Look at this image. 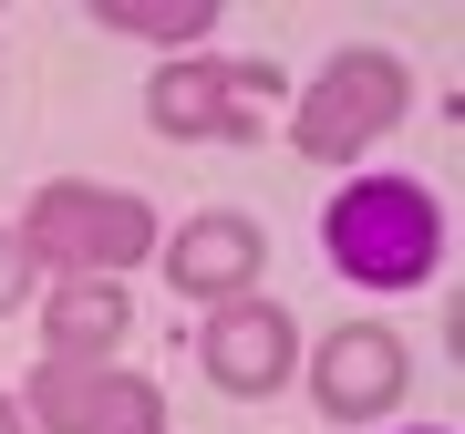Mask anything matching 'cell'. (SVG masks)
<instances>
[{
    "mask_svg": "<svg viewBox=\"0 0 465 434\" xmlns=\"http://www.w3.org/2000/svg\"><path fill=\"white\" fill-rule=\"evenodd\" d=\"M321 238H331L341 280H362V290H424L434 259H445V207H434L414 176H362V186L331 197Z\"/></svg>",
    "mask_w": 465,
    "mask_h": 434,
    "instance_id": "obj_1",
    "label": "cell"
},
{
    "mask_svg": "<svg viewBox=\"0 0 465 434\" xmlns=\"http://www.w3.org/2000/svg\"><path fill=\"white\" fill-rule=\"evenodd\" d=\"M11 238H21L42 269H63V280H114V269H134V259L155 249V207L124 197V186L63 176V186H42V197L21 207Z\"/></svg>",
    "mask_w": 465,
    "mask_h": 434,
    "instance_id": "obj_2",
    "label": "cell"
},
{
    "mask_svg": "<svg viewBox=\"0 0 465 434\" xmlns=\"http://www.w3.org/2000/svg\"><path fill=\"white\" fill-rule=\"evenodd\" d=\"M403 114H414V73L393 63V52H341L331 73H321L311 94H300V114H290V145L311 155V166H341V155H362L382 145Z\"/></svg>",
    "mask_w": 465,
    "mask_h": 434,
    "instance_id": "obj_3",
    "label": "cell"
},
{
    "mask_svg": "<svg viewBox=\"0 0 465 434\" xmlns=\"http://www.w3.org/2000/svg\"><path fill=\"white\" fill-rule=\"evenodd\" d=\"M21 414L42 434H166V393L114 362H42Z\"/></svg>",
    "mask_w": 465,
    "mask_h": 434,
    "instance_id": "obj_4",
    "label": "cell"
},
{
    "mask_svg": "<svg viewBox=\"0 0 465 434\" xmlns=\"http://www.w3.org/2000/svg\"><path fill=\"white\" fill-rule=\"evenodd\" d=\"M197 362H207V383H217V393L269 403V393L300 372V331H290V311H280V301H259V290H249V301H228V311L197 331Z\"/></svg>",
    "mask_w": 465,
    "mask_h": 434,
    "instance_id": "obj_5",
    "label": "cell"
},
{
    "mask_svg": "<svg viewBox=\"0 0 465 434\" xmlns=\"http://www.w3.org/2000/svg\"><path fill=\"white\" fill-rule=\"evenodd\" d=\"M403 383H414V351H403V331H382V321H341V331L321 341V362H311V393H321L331 424L393 414Z\"/></svg>",
    "mask_w": 465,
    "mask_h": 434,
    "instance_id": "obj_6",
    "label": "cell"
},
{
    "mask_svg": "<svg viewBox=\"0 0 465 434\" xmlns=\"http://www.w3.org/2000/svg\"><path fill=\"white\" fill-rule=\"evenodd\" d=\"M176 290L186 301H207V311H228V301H249L259 290V269H269V238H259V217H238V207H207V217H186L176 228Z\"/></svg>",
    "mask_w": 465,
    "mask_h": 434,
    "instance_id": "obj_7",
    "label": "cell"
},
{
    "mask_svg": "<svg viewBox=\"0 0 465 434\" xmlns=\"http://www.w3.org/2000/svg\"><path fill=\"white\" fill-rule=\"evenodd\" d=\"M124 280H63L42 301V341H52V362H104V351L124 341Z\"/></svg>",
    "mask_w": 465,
    "mask_h": 434,
    "instance_id": "obj_8",
    "label": "cell"
},
{
    "mask_svg": "<svg viewBox=\"0 0 465 434\" xmlns=\"http://www.w3.org/2000/svg\"><path fill=\"white\" fill-rule=\"evenodd\" d=\"M217 104H228V63H166L145 84V114H155V134H217Z\"/></svg>",
    "mask_w": 465,
    "mask_h": 434,
    "instance_id": "obj_9",
    "label": "cell"
},
{
    "mask_svg": "<svg viewBox=\"0 0 465 434\" xmlns=\"http://www.w3.org/2000/svg\"><path fill=\"white\" fill-rule=\"evenodd\" d=\"M94 32H134V42L186 52L197 32H217V0H94Z\"/></svg>",
    "mask_w": 465,
    "mask_h": 434,
    "instance_id": "obj_10",
    "label": "cell"
},
{
    "mask_svg": "<svg viewBox=\"0 0 465 434\" xmlns=\"http://www.w3.org/2000/svg\"><path fill=\"white\" fill-rule=\"evenodd\" d=\"M280 104H290L280 63H228V104H217V134H228V145H259Z\"/></svg>",
    "mask_w": 465,
    "mask_h": 434,
    "instance_id": "obj_11",
    "label": "cell"
},
{
    "mask_svg": "<svg viewBox=\"0 0 465 434\" xmlns=\"http://www.w3.org/2000/svg\"><path fill=\"white\" fill-rule=\"evenodd\" d=\"M32 269H42V259H32V249H21V238H11V228H0V321H11L21 301H32Z\"/></svg>",
    "mask_w": 465,
    "mask_h": 434,
    "instance_id": "obj_12",
    "label": "cell"
},
{
    "mask_svg": "<svg viewBox=\"0 0 465 434\" xmlns=\"http://www.w3.org/2000/svg\"><path fill=\"white\" fill-rule=\"evenodd\" d=\"M0 434H32V414H21V403H11V393H0Z\"/></svg>",
    "mask_w": 465,
    "mask_h": 434,
    "instance_id": "obj_13",
    "label": "cell"
}]
</instances>
